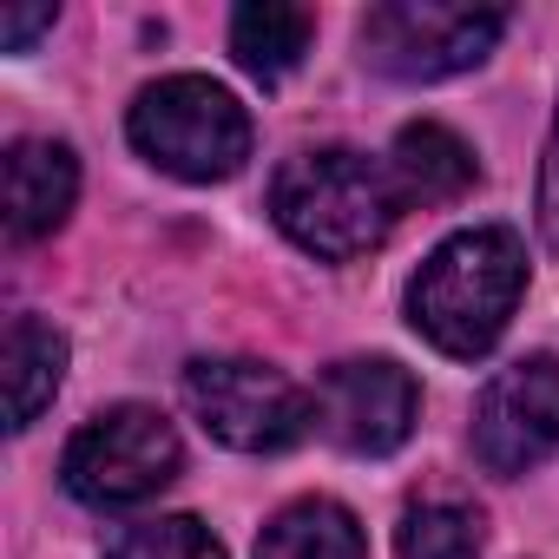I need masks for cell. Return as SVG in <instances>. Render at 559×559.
I'll return each instance as SVG.
<instances>
[{
	"mask_svg": "<svg viewBox=\"0 0 559 559\" xmlns=\"http://www.w3.org/2000/svg\"><path fill=\"white\" fill-rule=\"evenodd\" d=\"M317 40V14L310 8H237L230 14V53L250 80H284L297 73V60Z\"/></svg>",
	"mask_w": 559,
	"mask_h": 559,
	"instance_id": "4fadbf2b",
	"label": "cell"
},
{
	"mask_svg": "<svg viewBox=\"0 0 559 559\" xmlns=\"http://www.w3.org/2000/svg\"><path fill=\"white\" fill-rule=\"evenodd\" d=\"M559 448V362L520 356L474 402V454L487 474H526Z\"/></svg>",
	"mask_w": 559,
	"mask_h": 559,
	"instance_id": "52a82bcc",
	"label": "cell"
},
{
	"mask_svg": "<svg viewBox=\"0 0 559 559\" xmlns=\"http://www.w3.org/2000/svg\"><path fill=\"white\" fill-rule=\"evenodd\" d=\"M395 546H402V559H474L480 552V513L461 500H421L402 513Z\"/></svg>",
	"mask_w": 559,
	"mask_h": 559,
	"instance_id": "5bb4252c",
	"label": "cell"
},
{
	"mask_svg": "<svg viewBox=\"0 0 559 559\" xmlns=\"http://www.w3.org/2000/svg\"><path fill=\"white\" fill-rule=\"evenodd\" d=\"M539 230L559 250V119H552V145H546V178H539Z\"/></svg>",
	"mask_w": 559,
	"mask_h": 559,
	"instance_id": "e0dca14e",
	"label": "cell"
},
{
	"mask_svg": "<svg viewBox=\"0 0 559 559\" xmlns=\"http://www.w3.org/2000/svg\"><path fill=\"white\" fill-rule=\"evenodd\" d=\"M415 408H421L415 376L382 362V356L336 362L317 389V421L349 454H395L415 435Z\"/></svg>",
	"mask_w": 559,
	"mask_h": 559,
	"instance_id": "ba28073f",
	"label": "cell"
},
{
	"mask_svg": "<svg viewBox=\"0 0 559 559\" xmlns=\"http://www.w3.org/2000/svg\"><path fill=\"white\" fill-rule=\"evenodd\" d=\"M132 145L185 185H217L250 158V112L217 80L171 73L132 99Z\"/></svg>",
	"mask_w": 559,
	"mask_h": 559,
	"instance_id": "3957f363",
	"label": "cell"
},
{
	"mask_svg": "<svg viewBox=\"0 0 559 559\" xmlns=\"http://www.w3.org/2000/svg\"><path fill=\"white\" fill-rule=\"evenodd\" d=\"M395 191L408 198V204H454V198H467L474 191V178H480V165H474V152L448 132V126H408L402 139H395Z\"/></svg>",
	"mask_w": 559,
	"mask_h": 559,
	"instance_id": "30bf717a",
	"label": "cell"
},
{
	"mask_svg": "<svg viewBox=\"0 0 559 559\" xmlns=\"http://www.w3.org/2000/svg\"><path fill=\"white\" fill-rule=\"evenodd\" d=\"M507 34L500 8H441V0H382L362 14V53L389 80H448L493 53Z\"/></svg>",
	"mask_w": 559,
	"mask_h": 559,
	"instance_id": "8992f818",
	"label": "cell"
},
{
	"mask_svg": "<svg viewBox=\"0 0 559 559\" xmlns=\"http://www.w3.org/2000/svg\"><path fill=\"white\" fill-rule=\"evenodd\" d=\"M106 559H224V546L211 539L204 520H191V513H165V520H139V526L112 533Z\"/></svg>",
	"mask_w": 559,
	"mask_h": 559,
	"instance_id": "9a60e30c",
	"label": "cell"
},
{
	"mask_svg": "<svg viewBox=\"0 0 559 559\" xmlns=\"http://www.w3.org/2000/svg\"><path fill=\"white\" fill-rule=\"evenodd\" d=\"M526 290V250L507 224H480L448 237L408 284V317L415 330L441 349V356H487L500 343V330L513 323Z\"/></svg>",
	"mask_w": 559,
	"mask_h": 559,
	"instance_id": "6da1fadb",
	"label": "cell"
},
{
	"mask_svg": "<svg viewBox=\"0 0 559 559\" xmlns=\"http://www.w3.org/2000/svg\"><path fill=\"white\" fill-rule=\"evenodd\" d=\"M270 211L284 224V237L304 243L310 257L349 263L395 230L402 191H395V171H382L376 158L330 145V152H297L276 171Z\"/></svg>",
	"mask_w": 559,
	"mask_h": 559,
	"instance_id": "7a4b0ae2",
	"label": "cell"
},
{
	"mask_svg": "<svg viewBox=\"0 0 559 559\" xmlns=\"http://www.w3.org/2000/svg\"><path fill=\"white\" fill-rule=\"evenodd\" d=\"M73 198H80V165L60 139H21L8 152V237L14 243L53 237Z\"/></svg>",
	"mask_w": 559,
	"mask_h": 559,
	"instance_id": "9c48e42d",
	"label": "cell"
},
{
	"mask_svg": "<svg viewBox=\"0 0 559 559\" xmlns=\"http://www.w3.org/2000/svg\"><path fill=\"white\" fill-rule=\"evenodd\" d=\"M185 402L191 415L237 454H276L297 448L317 421L310 395L270 362H243V356H217V362H191L185 369Z\"/></svg>",
	"mask_w": 559,
	"mask_h": 559,
	"instance_id": "5b68a950",
	"label": "cell"
},
{
	"mask_svg": "<svg viewBox=\"0 0 559 559\" xmlns=\"http://www.w3.org/2000/svg\"><path fill=\"white\" fill-rule=\"evenodd\" d=\"M0 376H8V428H34L40 408L60 395L67 376V336L40 317H14L8 323V349H0Z\"/></svg>",
	"mask_w": 559,
	"mask_h": 559,
	"instance_id": "8fae6325",
	"label": "cell"
},
{
	"mask_svg": "<svg viewBox=\"0 0 559 559\" xmlns=\"http://www.w3.org/2000/svg\"><path fill=\"white\" fill-rule=\"evenodd\" d=\"M178 461H185L178 428L158 408L119 402L73 435L60 474H67V493L86 507H139L178 480Z\"/></svg>",
	"mask_w": 559,
	"mask_h": 559,
	"instance_id": "277c9868",
	"label": "cell"
},
{
	"mask_svg": "<svg viewBox=\"0 0 559 559\" xmlns=\"http://www.w3.org/2000/svg\"><path fill=\"white\" fill-rule=\"evenodd\" d=\"M47 27H53V8H8V14H0V40H8V53H27Z\"/></svg>",
	"mask_w": 559,
	"mask_h": 559,
	"instance_id": "2e32d148",
	"label": "cell"
},
{
	"mask_svg": "<svg viewBox=\"0 0 559 559\" xmlns=\"http://www.w3.org/2000/svg\"><path fill=\"white\" fill-rule=\"evenodd\" d=\"M257 559H369V539H362V526H356L349 507H336V500H297V507H284L263 526Z\"/></svg>",
	"mask_w": 559,
	"mask_h": 559,
	"instance_id": "7c38bea8",
	"label": "cell"
}]
</instances>
